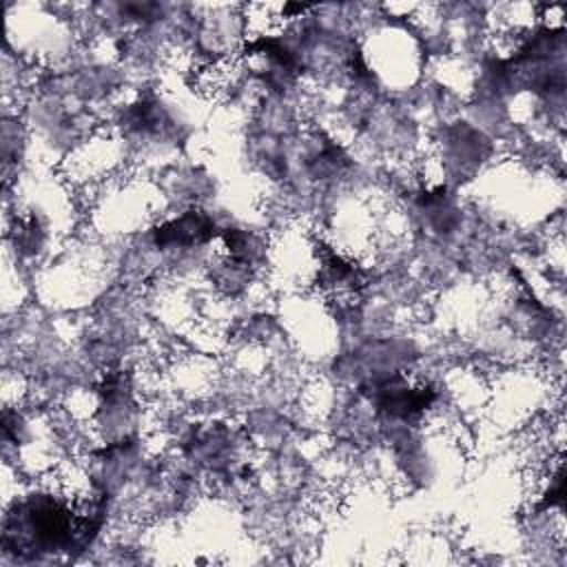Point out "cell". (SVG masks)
Returning a JSON list of instances; mask_svg holds the SVG:
<instances>
[{
	"label": "cell",
	"instance_id": "obj_1",
	"mask_svg": "<svg viewBox=\"0 0 567 567\" xmlns=\"http://www.w3.org/2000/svg\"><path fill=\"white\" fill-rule=\"evenodd\" d=\"M215 235V224L199 210H188L177 219H171L162 224L155 230V241L162 248L168 246H195L213 239Z\"/></svg>",
	"mask_w": 567,
	"mask_h": 567
}]
</instances>
